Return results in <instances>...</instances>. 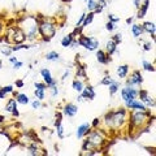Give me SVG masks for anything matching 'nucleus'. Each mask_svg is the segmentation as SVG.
Segmentation results:
<instances>
[{"label":"nucleus","mask_w":156,"mask_h":156,"mask_svg":"<svg viewBox=\"0 0 156 156\" xmlns=\"http://www.w3.org/2000/svg\"><path fill=\"white\" fill-rule=\"evenodd\" d=\"M129 111L126 108H119L116 111H109L101 119V129L105 131H120L128 126Z\"/></svg>","instance_id":"f257e3e1"},{"label":"nucleus","mask_w":156,"mask_h":156,"mask_svg":"<svg viewBox=\"0 0 156 156\" xmlns=\"http://www.w3.org/2000/svg\"><path fill=\"white\" fill-rule=\"evenodd\" d=\"M154 122V116H151L150 109L146 111H129L128 129L129 131H136L138 135L142 131H148L150 125Z\"/></svg>","instance_id":"f03ea898"},{"label":"nucleus","mask_w":156,"mask_h":156,"mask_svg":"<svg viewBox=\"0 0 156 156\" xmlns=\"http://www.w3.org/2000/svg\"><path fill=\"white\" fill-rule=\"evenodd\" d=\"M38 31L42 35L43 41H44V42H50L51 39L56 35L57 25H56L55 21H52V20H50V18L38 20Z\"/></svg>","instance_id":"7ed1b4c3"},{"label":"nucleus","mask_w":156,"mask_h":156,"mask_svg":"<svg viewBox=\"0 0 156 156\" xmlns=\"http://www.w3.org/2000/svg\"><path fill=\"white\" fill-rule=\"evenodd\" d=\"M85 139H87L90 143H92L96 148L101 150V147L107 143V139H108V134L104 129L96 128V129H91L89 131V134L85 136Z\"/></svg>","instance_id":"20e7f679"},{"label":"nucleus","mask_w":156,"mask_h":156,"mask_svg":"<svg viewBox=\"0 0 156 156\" xmlns=\"http://www.w3.org/2000/svg\"><path fill=\"white\" fill-rule=\"evenodd\" d=\"M77 39H78V44L86 48L87 51H96L99 48V41L95 37H87V35L81 34Z\"/></svg>","instance_id":"39448f33"},{"label":"nucleus","mask_w":156,"mask_h":156,"mask_svg":"<svg viewBox=\"0 0 156 156\" xmlns=\"http://www.w3.org/2000/svg\"><path fill=\"white\" fill-rule=\"evenodd\" d=\"M143 76L140 70H134L133 73L130 74L129 78H126V82H125V86H130V87H140L143 83Z\"/></svg>","instance_id":"423d86ee"},{"label":"nucleus","mask_w":156,"mask_h":156,"mask_svg":"<svg viewBox=\"0 0 156 156\" xmlns=\"http://www.w3.org/2000/svg\"><path fill=\"white\" fill-rule=\"evenodd\" d=\"M138 98H139L140 101H142V103L147 107L148 109L150 108H155V105H156L155 99L150 95V92L147 90H139L138 91Z\"/></svg>","instance_id":"0eeeda50"},{"label":"nucleus","mask_w":156,"mask_h":156,"mask_svg":"<svg viewBox=\"0 0 156 156\" xmlns=\"http://www.w3.org/2000/svg\"><path fill=\"white\" fill-rule=\"evenodd\" d=\"M138 91L135 87H130V86H125L122 90H121V98H122L124 101L128 100H133V99H138Z\"/></svg>","instance_id":"6e6552de"},{"label":"nucleus","mask_w":156,"mask_h":156,"mask_svg":"<svg viewBox=\"0 0 156 156\" xmlns=\"http://www.w3.org/2000/svg\"><path fill=\"white\" fill-rule=\"evenodd\" d=\"M125 108L128 111H146L148 109L142 101L138 99H133V100H128L125 101Z\"/></svg>","instance_id":"1a4fd4ad"},{"label":"nucleus","mask_w":156,"mask_h":156,"mask_svg":"<svg viewBox=\"0 0 156 156\" xmlns=\"http://www.w3.org/2000/svg\"><path fill=\"white\" fill-rule=\"evenodd\" d=\"M41 76H42L43 81H44V83L47 85L48 89L52 87V86H56L57 85V81L53 80V77L51 74V70L48 69V68H43V69H41Z\"/></svg>","instance_id":"9d476101"},{"label":"nucleus","mask_w":156,"mask_h":156,"mask_svg":"<svg viewBox=\"0 0 156 156\" xmlns=\"http://www.w3.org/2000/svg\"><path fill=\"white\" fill-rule=\"evenodd\" d=\"M77 113H78V107L73 103H66L64 105V108H62V116L69 117V119L74 117Z\"/></svg>","instance_id":"9b49d317"},{"label":"nucleus","mask_w":156,"mask_h":156,"mask_svg":"<svg viewBox=\"0 0 156 156\" xmlns=\"http://www.w3.org/2000/svg\"><path fill=\"white\" fill-rule=\"evenodd\" d=\"M80 94L85 100H94L95 96H96V92H95L94 87H92L91 85H86L83 87V90H82Z\"/></svg>","instance_id":"f8f14e48"},{"label":"nucleus","mask_w":156,"mask_h":156,"mask_svg":"<svg viewBox=\"0 0 156 156\" xmlns=\"http://www.w3.org/2000/svg\"><path fill=\"white\" fill-rule=\"evenodd\" d=\"M95 52H96V60H98L99 64H101V65H108L109 62L112 61L111 56L107 55V52L104 50H99V48H98Z\"/></svg>","instance_id":"ddd939ff"},{"label":"nucleus","mask_w":156,"mask_h":156,"mask_svg":"<svg viewBox=\"0 0 156 156\" xmlns=\"http://www.w3.org/2000/svg\"><path fill=\"white\" fill-rule=\"evenodd\" d=\"M91 130V125L89 122H83L81 124L80 126L77 128V131H76V136L78 139H83L85 136L89 134V131Z\"/></svg>","instance_id":"4468645a"},{"label":"nucleus","mask_w":156,"mask_h":156,"mask_svg":"<svg viewBox=\"0 0 156 156\" xmlns=\"http://www.w3.org/2000/svg\"><path fill=\"white\" fill-rule=\"evenodd\" d=\"M142 27H143L144 33H148L151 35V38H152V41H155V37H156V26H155V23L151 22V21H146V22L142 23Z\"/></svg>","instance_id":"2eb2a0df"},{"label":"nucleus","mask_w":156,"mask_h":156,"mask_svg":"<svg viewBox=\"0 0 156 156\" xmlns=\"http://www.w3.org/2000/svg\"><path fill=\"white\" fill-rule=\"evenodd\" d=\"M14 99H16V101L18 104H22V105H26L30 103V99H29V96L26 94H22V92H17V91H13L12 92Z\"/></svg>","instance_id":"dca6fc26"},{"label":"nucleus","mask_w":156,"mask_h":156,"mask_svg":"<svg viewBox=\"0 0 156 156\" xmlns=\"http://www.w3.org/2000/svg\"><path fill=\"white\" fill-rule=\"evenodd\" d=\"M129 70H130L129 65H128V64H124V65L117 66L116 74H117V77H119L120 80H124V78H126V77L129 76Z\"/></svg>","instance_id":"f3484780"},{"label":"nucleus","mask_w":156,"mask_h":156,"mask_svg":"<svg viewBox=\"0 0 156 156\" xmlns=\"http://www.w3.org/2000/svg\"><path fill=\"white\" fill-rule=\"evenodd\" d=\"M150 8V0H144L143 3H140V5L138 8V14H136V18H143L147 14V11Z\"/></svg>","instance_id":"a211bd4d"},{"label":"nucleus","mask_w":156,"mask_h":156,"mask_svg":"<svg viewBox=\"0 0 156 156\" xmlns=\"http://www.w3.org/2000/svg\"><path fill=\"white\" fill-rule=\"evenodd\" d=\"M131 34H133L134 38H139L142 37V34L144 33L143 27H142V23H131Z\"/></svg>","instance_id":"6ab92c4d"},{"label":"nucleus","mask_w":156,"mask_h":156,"mask_svg":"<svg viewBox=\"0 0 156 156\" xmlns=\"http://www.w3.org/2000/svg\"><path fill=\"white\" fill-rule=\"evenodd\" d=\"M76 78L81 81H87V74H86V69L83 65H78L77 66V72H76Z\"/></svg>","instance_id":"aec40b11"},{"label":"nucleus","mask_w":156,"mask_h":156,"mask_svg":"<svg viewBox=\"0 0 156 156\" xmlns=\"http://www.w3.org/2000/svg\"><path fill=\"white\" fill-rule=\"evenodd\" d=\"M18 109V103L16 101V99L14 98H12V99H8L7 104H5V111L9 112V113H12L13 111Z\"/></svg>","instance_id":"412c9836"},{"label":"nucleus","mask_w":156,"mask_h":156,"mask_svg":"<svg viewBox=\"0 0 156 156\" xmlns=\"http://www.w3.org/2000/svg\"><path fill=\"white\" fill-rule=\"evenodd\" d=\"M116 50H117V44H116L113 41H112V39H109V41L107 42V44H105V52H107V55H109V56L115 55Z\"/></svg>","instance_id":"4be33fe9"},{"label":"nucleus","mask_w":156,"mask_h":156,"mask_svg":"<svg viewBox=\"0 0 156 156\" xmlns=\"http://www.w3.org/2000/svg\"><path fill=\"white\" fill-rule=\"evenodd\" d=\"M83 87H85V82L81 81V80H78V78H76V80L72 82V89L74 90V91H77L78 94H80V92L83 90Z\"/></svg>","instance_id":"5701e85b"},{"label":"nucleus","mask_w":156,"mask_h":156,"mask_svg":"<svg viewBox=\"0 0 156 156\" xmlns=\"http://www.w3.org/2000/svg\"><path fill=\"white\" fill-rule=\"evenodd\" d=\"M76 37H74V34L73 33H70V34H68V35H65V37H62V39H61V46L64 47V48H68L70 46V43L73 42V39H74Z\"/></svg>","instance_id":"b1692460"},{"label":"nucleus","mask_w":156,"mask_h":156,"mask_svg":"<svg viewBox=\"0 0 156 156\" xmlns=\"http://www.w3.org/2000/svg\"><path fill=\"white\" fill-rule=\"evenodd\" d=\"M46 60L47 61H58L60 60V53L56 51H50L46 53Z\"/></svg>","instance_id":"393cba45"},{"label":"nucleus","mask_w":156,"mask_h":156,"mask_svg":"<svg viewBox=\"0 0 156 156\" xmlns=\"http://www.w3.org/2000/svg\"><path fill=\"white\" fill-rule=\"evenodd\" d=\"M12 51L13 52H17V51H20V50H30L31 48V44H27V43H18V44H13L12 47Z\"/></svg>","instance_id":"a878e982"},{"label":"nucleus","mask_w":156,"mask_h":156,"mask_svg":"<svg viewBox=\"0 0 156 156\" xmlns=\"http://www.w3.org/2000/svg\"><path fill=\"white\" fill-rule=\"evenodd\" d=\"M120 86H121V82L115 80L113 83H111V85L108 86V87H109V95H111V96H113V95L116 94V92L120 90Z\"/></svg>","instance_id":"bb28decb"},{"label":"nucleus","mask_w":156,"mask_h":156,"mask_svg":"<svg viewBox=\"0 0 156 156\" xmlns=\"http://www.w3.org/2000/svg\"><path fill=\"white\" fill-rule=\"evenodd\" d=\"M94 17H95V13L94 12H89V14L86 13V16H85V20H83V23H82V27H86V26H89L90 23L94 21Z\"/></svg>","instance_id":"cd10ccee"},{"label":"nucleus","mask_w":156,"mask_h":156,"mask_svg":"<svg viewBox=\"0 0 156 156\" xmlns=\"http://www.w3.org/2000/svg\"><path fill=\"white\" fill-rule=\"evenodd\" d=\"M142 68L146 72H151V73H155V65L148 62L147 60H142Z\"/></svg>","instance_id":"c85d7f7f"},{"label":"nucleus","mask_w":156,"mask_h":156,"mask_svg":"<svg viewBox=\"0 0 156 156\" xmlns=\"http://www.w3.org/2000/svg\"><path fill=\"white\" fill-rule=\"evenodd\" d=\"M34 95H35V98L38 100H41L43 101L46 99V91L44 90H39V89H35L34 90Z\"/></svg>","instance_id":"c756f323"},{"label":"nucleus","mask_w":156,"mask_h":156,"mask_svg":"<svg viewBox=\"0 0 156 156\" xmlns=\"http://www.w3.org/2000/svg\"><path fill=\"white\" fill-rule=\"evenodd\" d=\"M113 82H115L113 78H112L111 76L107 74V76H104V77H103V80L100 81V85H103V86H109L111 83H113Z\"/></svg>","instance_id":"7c9ffc66"},{"label":"nucleus","mask_w":156,"mask_h":156,"mask_svg":"<svg viewBox=\"0 0 156 156\" xmlns=\"http://www.w3.org/2000/svg\"><path fill=\"white\" fill-rule=\"evenodd\" d=\"M87 5H86V8L89 9V12H94V9L96 8V5H98V0H87Z\"/></svg>","instance_id":"2f4dec72"},{"label":"nucleus","mask_w":156,"mask_h":156,"mask_svg":"<svg viewBox=\"0 0 156 156\" xmlns=\"http://www.w3.org/2000/svg\"><path fill=\"white\" fill-rule=\"evenodd\" d=\"M111 39L116 43L117 46H119L120 43L122 42V34H121V33H117V34H115V35H112V38H111Z\"/></svg>","instance_id":"473e14b6"},{"label":"nucleus","mask_w":156,"mask_h":156,"mask_svg":"<svg viewBox=\"0 0 156 156\" xmlns=\"http://www.w3.org/2000/svg\"><path fill=\"white\" fill-rule=\"evenodd\" d=\"M61 122H62V113H61V112H57L53 125H55V128H57V126H60V125H61Z\"/></svg>","instance_id":"72a5a7b5"},{"label":"nucleus","mask_w":156,"mask_h":156,"mask_svg":"<svg viewBox=\"0 0 156 156\" xmlns=\"http://www.w3.org/2000/svg\"><path fill=\"white\" fill-rule=\"evenodd\" d=\"M90 125H91V129L100 128V125H101V119H99V117H95V119L92 120V122H91Z\"/></svg>","instance_id":"f704fd0d"},{"label":"nucleus","mask_w":156,"mask_h":156,"mask_svg":"<svg viewBox=\"0 0 156 156\" xmlns=\"http://www.w3.org/2000/svg\"><path fill=\"white\" fill-rule=\"evenodd\" d=\"M0 52H2L4 56H7V57H9V56H11L12 53H13L12 48H11V47H5V46L2 47V50H0Z\"/></svg>","instance_id":"c9c22d12"},{"label":"nucleus","mask_w":156,"mask_h":156,"mask_svg":"<svg viewBox=\"0 0 156 156\" xmlns=\"http://www.w3.org/2000/svg\"><path fill=\"white\" fill-rule=\"evenodd\" d=\"M56 134H57V136L60 139L65 138V133H64V128H62V125H60V126H57L56 128Z\"/></svg>","instance_id":"e433bc0d"},{"label":"nucleus","mask_w":156,"mask_h":156,"mask_svg":"<svg viewBox=\"0 0 156 156\" xmlns=\"http://www.w3.org/2000/svg\"><path fill=\"white\" fill-rule=\"evenodd\" d=\"M34 87H35V89H39V90H44V91L48 90V87L44 82H35V83H34Z\"/></svg>","instance_id":"4c0bfd02"},{"label":"nucleus","mask_w":156,"mask_h":156,"mask_svg":"<svg viewBox=\"0 0 156 156\" xmlns=\"http://www.w3.org/2000/svg\"><path fill=\"white\" fill-rule=\"evenodd\" d=\"M120 17H117L116 14H113V13H108V21H111V22H113V23H117L120 21Z\"/></svg>","instance_id":"58836bf2"},{"label":"nucleus","mask_w":156,"mask_h":156,"mask_svg":"<svg viewBox=\"0 0 156 156\" xmlns=\"http://www.w3.org/2000/svg\"><path fill=\"white\" fill-rule=\"evenodd\" d=\"M116 29V23H113V22H111V21H108L105 23V30L107 31H109V33H112Z\"/></svg>","instance_id":"ea45409f"},{"label":"nucleus","mask_w":156,"mask_h":156,"mask_svg":"<svg viewBox=\"0 0 156 156\" xmlns=\"http://www.w3.org/2000/svg\"><path fill=\"white\" fill-rule=\"evenodd\" d=\"M2 89L4 90V92H5V94H12V92L14 91V87H13L12 85H7V86L2 87Z\"/></svg>","instance_id":"a19ab883"},{"label":"nucleus","mask_w":156,"mask_h":156,"mask_svg":"<svg viewBox=\"0 0 156 156\" xmlns=\"http://www.w3.org/2000/svg\"><path fill=\"white\" fill-rule=\"evenodd\" d=\"M41 105H42V103H41V100H38V99H34V100L31 101V107H33V109H38V108H41Z\"/></svg>","instance_id":"79ce46f5"},{"label":"nucleus","mask_w":156,"mask_h":156,"mask_svg":"<svg viewBox=\"0 0 156 156\" xmlns=\"http://www.w3.org/2000/svg\"><path fill=\"white\" fill-rule=\"evenodd\" d=\"M50 90H51V96H52V98L57 96V94H58V87H57V85L50 87Z\"/></svg>","instance_id":"37998d69"},{"label":"nucleus","mask_w":156,"mask_h":156,"mask_svg":"<svg viewBox=\"0 0 156 156\" xmlns=\"http://www.w3.org/2000/svg\"><path fill=\"white\" fill-rule=\"evenodd\" d=\"M151 50H152V43H151V42H146L144 44H143V51L148 52V51H151Z\"/></svg>","instance_id":"c03bdc74"},{"label":"nucleus","mask_w":156,"mask_h":156,"mask_svg":"<svg viewBox=\"0 0 156 156\" xmlns=\"http://www.w3.org/2000/svg\"><path fill=\"white\" fill-rule=\"evenodd\" d=\"M85 16H86V13H82V14H81V17H80V20L77 21L76 26H82V23H83V20H85Z\"/></svg>","instance_id":"a18cd8bd"},{"label":"nucleus","mask_w":156,"mask_h":156,"mask_svg":"<svg viewBox=\"0 0 156 156\" xmlns=\"http://www.w3.org/2000/svg\"><path fill=\"white\" fill-rule=\"evenodd\" d=\"M22 65H23V62H22V61H16V62L13 64V69L18 70V69H21V68H22Z\"/></svg>","instance_id":"49530a36"},{"label":"nucleus","mask_w":156,"mask_h":156,"mask_svg":"<svg viewBox=\"0 0 156 156\" xmlns=\"http://www.w3.org/2000/svg\"><path fill=\"white\" fill-rule=\"evenodd\" d=\"M78 46H80V44H78V39L77 38H74V39H73V42L70 43V48H76V47H78Z\"/></svg>","instance_id":"de8ad7c7"},{"label":"nucleus","mask_w":156,"mask_h":156,"mask_svg":"<svg viewBox=\"0 0 156 156\" xmlns=\"http://www.w3.org/2000/svg\"><path fill=\"white\" fill-rule=\"evenodd\" d=\"M23 86H25V83H23L22 80H17L16 81V87H18V89H22Z\"/></svg>","instance_id":"09e8293b"},{"label":"nucleus","mask_w":156,"mask_h":156,"mask_svg":"<svg viewBox=\"0 0 156 156\" xmlns=\"http://www.w3.org/2000/svg\"><path fill=\"white\" fill-rule=\"evenodd\" d=\"M16 61H18V58L16 56H12V55L9 56V62H11V64H14Z\"/></svg>","instance_id":"8fccbe9b"},{"label":"nucleus","mask_w":156,"mask_h":156,"mask_svg":"<svg viewBox=\"0 0 156 156\" xmlns=\"http://www.w3.org/2000/svg\"><path fill=\"white\" fill-rule=\"evenodd\" d=\"M7 95H8V94H5V92H4V90L2 89V87H0V99H5Z\"/></svg>","instance_id":"3c124183"},{"label":"nucleus","mask_w":156,"mask_h":156,"mask_svg":"<svg viewBox=\"0 0 156 156\" xmlns=\"http://www.w3.org/2000/svg\"><path fill=\"white\" fill-rule=\"evenodd\" d=\"M98 3H99V4H100V5L103 7V8H105V7H107V4H108V3H107V0H99V2H98Z\"/></svg>","instance_id":"603ef678"},{"label":"nucleus","mask_w":156,"mask_h":156,"mask_svg":"<svg viewBox=\"0 0 156 156\" xmlns=\"http://www.w3.org/2000/svg\"><path fill=\"white\" fill-rule=\"evenodd\" d=\"M68 76H69V70H65V72H64V74H62V77H61V81H65Z\"/></svg>","instance_id":"864d4df0"},{"label":"nucleus","mask_w":156,"mask_h":156,"mask_svg":"<svg viewBox=\"0 0 156 156\" xmlns=\"http://www.w3.org/2000/svg\"><path fill=\"white\" fill-rule=\"evenodd\" d=\"M133 3H134V7L138 9L139 8V5H140V0H133Z\"/></svg>","instance_id":"5fc2aeb1"},{"label":"nucleus","mask_w":156,"mask_h":156,"mask_svg":"<svg viewBox=\"0 0 156 156\" xmlns=\"http://www.w3.org/2000/svg\"><path fill=\"white\" fill-rule=\"evenodd\" d=\"M133 21H134V18H133V17L126 18V23H128V25H131V23H133Z\"/></svg>","instance_id":"6e6d98bb"},{"label":"nucleus","mask_w":156,"mask_h":156,"mask_svg":"<svg viewBox=\"0 0 156 156\" xmlns=\"http://www.w3.org/2000/svg\"><path fill=\"white\" fill-rule=\"evenodd\" d=\"M3 30H4V23H3L2 21H0V34L3 33Z\"/></svg>","instance_id":"4d7b16f0"},{"label":"nucleus","mask_w":156,"mask_h":156,"mask_svg":"<svg viewBox=\"0 0 156 156\" xmlns=\"http://www.w3.org/2000/svg\"><path fill=\"white\" fill-rule=\"evenodd\" d=\"M83 100H85V99H83V98H82V96H81V94H80V95H78V96H77V101H83Z\"/></svg>","instance_id":"13d9d810"},{"label":"nucleus","mask_w":156,"mask_h":156,"mask_svg":"<svg viewBox=\"0 0 156 156\" xmlns=\"http://www.w3.org/2000/svg\"><path fill=\"white\" fill-rule=\"evenodd\" d=\"M4 120H5V117L0 116V124H3V122H4Z\"/></svg>","instance_id":"bf43d9fd"},{"label":"nucleus","mask_w":156,"mask_h":156,"mask_svg":"<svg viewBox=\"0 0 156 156\" xmlns=\"http://www.w3.org/2000/svg\"><path fill=\"white\" fill-rule=\"evenodd\" d=\"M3 68V61H2V58H0V69Z\"/></svg>","instance_id":"052dcab7"},{"label":"nucleus","mask_w":156,"mask_h":156,"mask_svg":"<svg viewBox=\"0 0 156 156\" xmlns=\"http://www.w3.org/2000/svg\"><path fill=\"white\" fill-rule=\"evenodd\" d=\"M85 2H87V0H85Z\"/></svg>","instance_id":"680f3d73"}]
</instances>
